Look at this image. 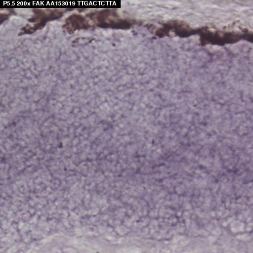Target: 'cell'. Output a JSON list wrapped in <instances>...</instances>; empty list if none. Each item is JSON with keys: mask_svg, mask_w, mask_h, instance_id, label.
I'll list each match as a JSON object with an SVG mask.
<instances>
[{"mask_svg": "<svg viewBox=\"0 0 253 253\" xmlns=\"http://www.w3.org/2000/svg\"><path fill=\"white\" fill-rule=\"evenodd\" d=\"M33 14L28 19L31 24H27L20 29L19 36L31 34L38 30L42 29L46 23L61 18L64 12L63 8H48L33 9Z\"/></svg>", "mask_w": 253, "mask_h": 253, "instance_id": "cell-1", "label": "cell"}, {"mask_svg": "<svg viewBox=\"0 0 253 253\" xmlns=\"http://www.w3.org/2000/svg\"><path fill=\"white\" fill-rule=\"evenodd\" d=\"M87 16L97 27L102 28H119L126 27V24H129L117 18L115 11L110 9L90 13Z\"/></svg>", "mask_w": 253, "mask_h": 253, "instance_id": "cell-2", "label": "cell"}, {"mask_svg": "<svg viewBox=\"0 0 253 253\" xmlns=\"http://www.w3.org/2000/svg\"><path fill=\"white\" fill-rule=\"evenodd\" d=\"M88 20L84 16L77 14H73L65 20L63 28L69 34H72L77 30L86 29L90 27Z\"/></svg>", "mask_w": 253, "mask_h": 253, "instance_id": "cell-3", "label": "cell"}]
</instances>
